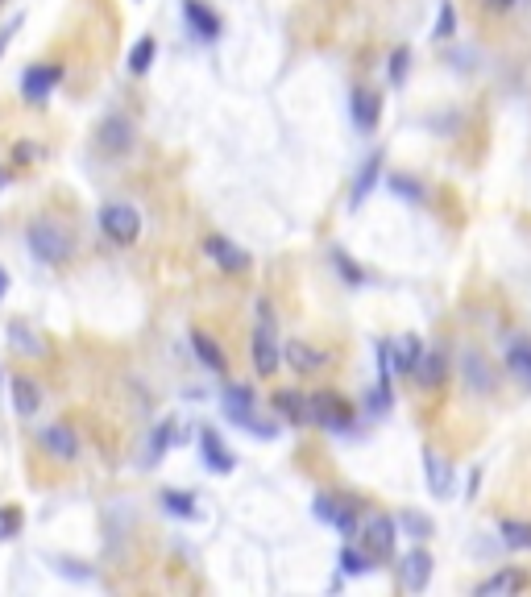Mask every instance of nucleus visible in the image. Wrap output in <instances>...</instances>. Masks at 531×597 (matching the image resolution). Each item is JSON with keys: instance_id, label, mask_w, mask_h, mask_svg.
<instances>
[{"instance_id": "obj_40", "label": "nucleus", "mask_w": 531, "mask_h": 597, "mask_svg": "<svg viewBox=\"0 0 531 597\" xmlns=\"http://www.w3.org/2000/svg\"><path fill=\"white\" fill-rule=\"evenodd\" d=\"M5 291H9V274H5V266H0V299H5Z\"/></svg>"}, {"instance_id": "obj_14", "label": "nucleus", "mask_w": 531, "mask_h": 597, "mask_svg": "<svg viewBox=\"0 0 531 597\" xmlns=\"http://www.w3.org/2000/svg\"><path fill=\"white\" fill-rule=\"evenodd\" d=\"M399 577H403V585H407L411 593H419V589L428 585V577H432V556H428L424 548L407 552V556H403V564H399Z\"/></svg>"}, {"instance_id": "obj_35", "label": "nucleus", "mask_w": 531, "mask_h": 597, "mask_svg": "<svg viewBox=\"0 0 531 597\" xmlns=\"http://www.w3.org/2000/svg\"><path fill=\"white\" fill-rule=\"evenodd\" d=\"M399 523H403V527H407V535H415V539H428V535H432V523H428L424 515H415V510H403Z\"/></svg>"}, {"instance_id": "obj_39", "label": "nucleus", "mask_w": 531, "mask_h": 597, "mask_svg": "<svg viewBox=\"0 0 531 597\" xmlns=\"http://www.w3.org/2000/svg\"><path fill=\"white\" fill-rule=\"evenodd\" d=\"M21 30V17H13L9 25H0V54H5L9 50V42H13V34Z\"/></svg>"}, {"instance_id": "obj_16", "label": "nucleus", "mask_w": 531, "mask_h": 597, "mask_svg": "<svg viewBox=\"0 0 531 597\" xmlns=\"http://www.w3.org/2000/svg\"><path fill=\"white\" fill-rule=\"evenodd\" d=\"M283 357H287V365L295 369V374H316V369H324V361H328L320 349L303 345V340H291V345L283 349Z\"/></svg>"}, {"instance_id": "obj_36", "label": "nucleus", "mask_w": 531, "mask_h": 597, "mask_svg": "<svg viewBox=\"0 0 531 597\" xmlns=\"http://www.w3.org/2000/svg\"><path fill=\"white\" fill-rule=\"evenodd\" d=\"M407 63H411V50L399 46L395 54H390V83H403L407 79Z\"/></svg>"}, {"instance_id": "obj_15", "label": "nucleus", "mask_w": 531, "mask_h": 597, "mask_svg": "<svg viewBox=\"0 0 531 597\" xmlns=\"http://www.w3.org/2000/svg\"><path fill=\"white\" fill-rule=\"evenodd\" d=\"M274 407H278V415H287L295 428H303V423H316V415H312V398H307V394L278 390V394H274Z\"/></svg>"}, {"instance_id": "obj_8", "label": "nucleus", "mask_w": 531, "mask_h": 597, "mask_svg": "<svg viewBox=\"0 0 531 597\" xmlns=\"http://www.w3.org/2000/svg\"><path fill=\"white\" fill-rule=\"evenodd\" d=\"M183 17H187V30L200 38V42H216L220 34H225V21H220L204 0H183Z\"/></svg>"}, {"instance_id": "obj_12", "label": "nucleus", "mask_w": 531, "mask_h": 597, "mask_svg": "<svg viewBox=\"0 0 531 597\" xmlns=\"http://www.w3.org/2000/svg\"><path fill=\"white\" fill-rule=\"evenodd\" d=\"M395 519H386V515H374L366 527H361V539H366V552L370 556H390L395 552Z\"/></svg>"}, {"instance_id": "obj_19", "label": "nucleus", "mask_w": 531, "mask_h": 597, "mask_svg": "<svg viewBox=\"0 0 531 597\" xmlns=\"http://www.w3.org/2000/svg\"><path fill=\"white\" fill-rule=\"evenodd\" d=\"M38 407H42V386L30 378H13V411L21 419H30Z\"/></svg>"}, {"instance_id": "obj_23", "label": "nucleus", "mask_w": 531, "mask_h": 597, "mask_svg": "<svg viewBox=\"0 0 531 597\" xmlns=\"http://www.w3.org/2000/svg\"><path fill=\"white\" fill-rule=\"evenodd\" d=\"M507 369L515 374L519 386L531 390V340H515V345L507 349Z\"/></svg>"}, {"instance_id": "obj_7", "label": "nucleus", "mask_w": 531, "mask_h": 597, "mask_svg": "<svg viewBox=\"0 0 531 597\" xmlns=\"http://www.w3.org/2000/svg\"><path fill=\"white\" fill-rule=\"evenodd\" d=\"M59 79H63V67L59 63H38L21 75V96L30 100V104H42L54 88H59Z\"/></svg>"}, {"instance_id": "obj_21", "label": "nucleus", "mask_w": 531, "mask_h": 597, "mask_svg": "<svg viewBox=\"0 0 531 597\" xmlns=\"http://www.w3.org/2000/svg\"><path fill=\"white\" fill-rule=\"evenodd\" d=\"M527 589V573H519V568H507V573H494L490 581L478 585V597H498V593H519Z\"/></svg>"}, {"instance_id": "obj_4", "label": "nucleus", "mask_w": 531, "mask_h": 597, "mask_svg": "<svg viewBox=\"0 0 531 597\" xmlns=\"http://www.w3.org/2000/svg\"><path fill=\"white\" fill-rule=\"evenodd\" d=\"M100 229L108 233V241L133 245L137 233H142V216H137L133 204H104V208H100Z\"/></svg>"}, {"instance_id": "obj_25", "label": "nucleus", "mask_w": 531, "mask_h": 597, "mask_svg": "<svg viewBox=\"0 0 531 597\" xmlns=\"http://www.w3.org/2000/svg\"><path fill=\"white\" fill-rule=\"evenodd\" d=\"M444 374H449V365H444V353H424V361H419V369H415V382L424 386V390H436L440 382H444Z\"/></svg>"}, {"instance_id": "obj_1", "label": "nucleus", "mask_w": 531, "mask_h": 597, "mask_svg": "<svg viewBox=\"0 0 531 597\" xmlns=\"http://www.w3.org/2000/svg\"><path fill=\"white\" fill-rule=\"evenodd\" d=\"M220 411H225V419L233 423V428H245L249 436H258V440H274V423L258 419V398L254 390H249L245 382H233L225 386V398H220Z\"/></svg>"}, {"instance_id": "obj_13", "label": "nucleus", "mask_w": 531, "mask_h": 597, "mask_svg": "<svg viewBox=\"0 0 531 597\" xmlns=\"http://www.w3.org/2000/svg\"><path fill=\"white\" fill-rule=\"evenodd\" d=\"M349 112H353V125L361 133H374L378 129V117H382V100L370 92V88H357L353 100H349Z\"/></svg>"}, {"instance_id": "obj_2", "label": "nucleus", "mask_w": 531, "mask_h": 597, "mask_svg": "<svg viewBox=\"0 0 531 597\" xmlns=\"http://www.w3.org/2000/svg\"><path fill=\"white\" fill-rule=\"evenodd\" d=\"M30 253L38 262H46V266H63L67 258H71V237L59 229V224H50V220H38V224H30Z\"/></svg>"}, {"instance_id": "obj_38", "label": "nucleus", "mask_w": 531, "mask_h": 597, "mask_svg": "<svg viewBox=\"0 0 531 597\" xmlns=\"http://www.w3.org/2000/svg\"><path fill=\"white\" fill-rule=\"evenodd\" d=\"M332 262H337V270H341V278H349V282H361V278H366V274H361L349 258H345V253L341 249H332Z\"/></svg>"}, {"instance_id": "obj_6", "label": "nucleus", "mask_w": 531, "mask_h": 597, "mask_svg": "<svg viewBox=\"0 0 531 597\" xmlns=\"http://www.w3.org/2000/svg\"><path fill=\"white\" fill-rule=\"evenodd\" d=\"M312 510H316V519H320V523H328V527H337L341 535H361V523H357V510H353L349 502H341L337 494H320V498L312 502Z\"/></svg>"}, {"instance_id": "obj_10", "label": "nucleus", "mask_w": 531, "mask_h": 597, "mask_svg": "<svg viewBox=\"0 0 531 597\" xmlns=\"http://www.w3.org/2000/svg\"><path fill=\"white\" fill-rule=\"evenodd\" d=\"M200 457H204V465H208L212 473H220V477L237 469V457L225 448V440H220L216 428H200Z\"/></svg>"}, {"instance_id": "obj_9", "label": "nucleus", "mask_w": 531, "mask_h": 597, "mask_svg": "<svg viewBox=\"0 0 531 597\" xmlns=\"http://www.w3.org/2000/svg\"><path fill=\"white\" fill-rule=\"evenodd\" d=\"M204 253H208V258H212L220 270H225V274H245V270H249V253H245L241 245H233L229 237H208V241H204Z\"/></svg>"}, {"instance_id": "obj_24", "label": "nucleus", "mask_w": 531, "mask_h": 597, "mask_svg": "<svg viewBox=\"0 0 531 597\" xmlns=\"http://www.w3.org/2000/svg\"><path fill=\"white\" fill-rule=\"evenodd\" d=\"M191 349H195V357L212 369V374H225V353H220V345H216L208 332H191Z\"/></svg>"}, {"instance_id": "obj_31", "label": "nucleus", "mask_w": 531, "mask_h": 597, "mask_svg": "<svg viewBox=\"0 0 531 597\" xmlns=\"http://www.w3.org/2000/svg\"><path fill=\"white\" fill-rule=\"evenodd\" d=\"M502 544L507 548H531V523H502Z\"/></svg>"}, {"instance_id": "obj_18", "label": "nucleus", "mask_w": 531, "mask_h": 597, "mask_svg": "<svg viewBox=\"0 0 531 597\" xmlns=\"http://www.w3.org/2000/svg\"><path fill=\"white\" fill-rule=\"evenodd\" d=\"M390 361H395L399 374H411V378H415L419 361H424V345H419V336H403L399 345H390Z\"/></svg>"}, {"instance_id": "obj_22", "label": "nucleus", "mask_w": 531, "mask_h": 597, "mask_svg": "<svg viewBox=\"0 0 531 597\" xmlns=\"http://www.w3.org/2000/svg\"><path fill=\"white\" fill-rule=\"evenodd\" d=\"M9 345H13L21 357H46V345L34 336V328H30V324H21V320L9 324Z\"/></svg>"}, {"instance_id": "obj_11", "label": "nucleus", "mask_w": 531, "mask_h": 597, "mask_svg": "<svg viewBox=\"0 0 531 597\" xmlns=\"http://www.w3.org/2000/svg\"><path fill=\"white\" fill-rule=\"evenodd\" d=\"M100 150L104 154H129L133 150V121L129 117H104L100 121Z\"/></svg>"}, {"instance_id": "obj_26", "label": "nucleus", "mask_w": 531, "mask_h": 597, "mask_svg": "<svg viewBox=\"0 0 531 597\" xmlns=\"http://www.w3.org/2000/svg\"><path fill=\"white\" fill-rule=\"evenodd\" d=\"M378 170H382V154H370V158H366V166H361V175H357V183H353V199H349L353 208H357L361 199H366V195L374 191V183H378Z\"/></svg>"}, {"instance_id": "obj_30", "label": "nucleus", "mask_w": 531, "mask_h": 597, "mask_svg": "<svg viewBox=\"0 0 531 597\" xmlns=\"http://www.w3.org/2000/svg\"><path fill=\"white\" fill-rule=\"evenodd\" d=\"M370 556L366 552H357V548H341V573L345 577H361V573H370Z\"/></svg>"}, {"instance_id": "obj_34", "label": "nucleus", "mask_w": 531, "mask_h": 597, "mask_svg": "<svg viewBox=\"0 0 531 597\" xmlns=\"http://www.w3.org/2000/svg\"><path fill=\"white\" fill-rule=\"evenodd\" d=\"M453 30H457V9L453 5H440V21H436V42H449L453 38Z\"/></svg>"}, {"instance_id": "obj_3", "label": "nucleus", "mask_w": 531, "mask_h": 597, "mask_svg": "<svg viewBox=\"0 0 531 597\" xmlns=\"http://www.w3.org/2000/svg\"><path fill=\"white\" fill-rule=\"evenodd\" d=\"M249 357H254V369L262 378H270L278 365H283V349H278V336L270 324V307L262 303V324L254 328V340H249Z\"/></svg>"}, {"instance_id": "obj_28", "label": "nucleus", "mask_w": 531, "mask_h": 597, "mask_svg": "<svg viewBox=\"0 0 531 597\" xmlns=\"http://www.w3.org/2000/svg\"><path fill=\"white\" fill-rule=\"evenodd\" d=\"M465 374H469V386L473 390H494V374H490V369H486V361L478 357V353H465Z\"/></svg>"}, {"instance_id": "obj_37", "label": "nucleus", "mask_w": 531, "mask_h": 597, "mask_svg": "<svg viewBox=\"0 0 531 597\" xmlns=\"http://www.w3.org/2000/svg\"><path fill=\"white\" fill-rule=\"evenodd\" d=\"M17 531H21V510L5 506V510H0V539H13Z\"/></svg>"}, {"instance_id": "obj_27", "label": "nucleus", "mask_w": 531, "mask_h": 597, "mask_svg": "<svg viewBox=\"0 0 531 597\" xmlns=\"http://www.w3.org/2000/svg\"><path fill=\"white\" fill-rule=\"evenodd\" d=\"M158 502H162L166 515H175V519H195V510H200L191 502V494H183V490H162Z\"/></svg>"}, {"instance_id": "obj_32", "label": "nucleus", "mask_w": 531, "mask_h": 597, "mask_svg": "<svg viewBox=\"0 0 531 597\" xmlns=\"http://www.w3.org/2000/svg\"><path fill=\"white\" fill-rule=\"evenodd\" d=\"M171 444H175V423H158V428H154V440H150V461H158Z\"/></svg>"}, {"instance_id": "obj_41", "label": "nucleus", "mask_w": 531, "mask_h": 597, "mask_svg": "<svg viewBox=\"0 0 531 597\" xmlns=\"http://www.w3.org/2000/svg\"><path fill=\"white\" fill-rule=\"evenodd\" d=\"M0 187H5V170H0Z\"/></svg>"}, {"instance_id": "obj_29", "label": "nucleus", "mask_w": 531, "mask_h": 597, "mask_svg": "<svg viewBox=\"0 0 531 597\" xmlns=\"http://www.w3.org/2000/svg\"><path fill=\"white\" fill-rule=\"evenodd\" d=\"M154 38H142L133 50H129V75H146L150 67H154Z\"/></svg>"}, {"instance_id": "obj_5", "label": "nucleus", "mask_w": 531, "mask_h": 597, "mask_svg": "<svg viewBox=\"0 0 531 597\" xmlns=\"http://www.w3.org/2000/svg\"><path fill=\"white\" fill-rule=\"evenodd\" d=\"M312 415H316L320 428H328V432H349L353 428V407L345 403L341 394H332V390L312 394Z\"/></svg>"}, {"instance_id": "obj_20", "label": "nucleus", "mask_w": 531, "mask_h": 597, "mask_svg": "<svg viewBox=\"0 0 531 597\" xmlns=\"http://www.w3.org/2000/svg\"><path fill=\"white\" fill-rule=\"evenodd\" d=\"M42 444H46V452L50 457H59V461H71L75 457V432L71 428H63V423H54V428H46L42 432Z\"/></svg>"}, {"instance_id": "obj_33", "label": "nucleus", "mask_w": 531, "mask_h": 597, "mask_svg": "<svg viewBox=\"0 0 531 597\" xmlns=\"http://www.w3.org/2000/svg\"><path fill=\"white\" fill-rule=\"evenodd\" d=\"M390 191H395V195H403L407 204H424V187H419V183H411L407 175H395V179H390Z\"/></svg>"}, {"instance_id": "obj_17", "label": "nucleus", "mask_w": 531, "mask_h": 597, "mask_svg": "<svg viewBox=\"0 0 531 597\" xmlns=\"http://www.w3.org/2000/svg\"><path fill=\"white\" fill-rule=\"evenodd\" d=\"M424 473H428V486H432L436 498H449L453 494V465H444V457H436L432 448L424 452Z\"/></svg>"}]
</instances>
